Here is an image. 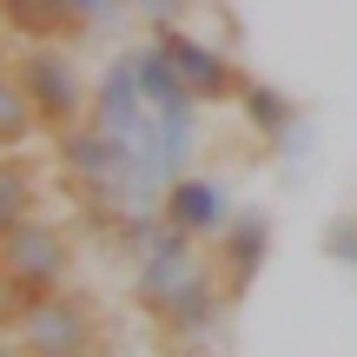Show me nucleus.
I'll return each instance as SVG.
<instances>
[{
	"label": "nucleus",
	"instance_id": "obj_1",
	"mask_svg": "<svg viewBox=\"0 0 357 357\" xmlns=\"http://www.w3.org/2000/svg\"><path fill=\"white\" fill-rule=\"evenodd\" d=\"M13 73H20V93H26V106H33V119H40V132L47 139H60L66 126H79V119L93 113V79L79 73V60L66 47H26L20 60H13Z\"/></svg>",
	"mask_w": 357,
	"mask_h": 357
},
{
	"label": "nucleus",
	"instance_id": "obj_2",
	"mask_svg": "<svg viewBox=\"0 0 357 357\" xmlns=\"http://www.w3.org/2000/svg\"><path fill=\"white\" fill-rule=\"evenodd\" d=\"M13 344L26 357H66V351H86L100 344V305H93L86 291H73V284H60V291H33L20 305V318H13Z\"/></svg>",
	"mask_w": 357,
	"mask_h": 357
},
{
	"label": "nucleus",
	"instance_id": "obj_3",
	"mask_svg": "<svg viewBox=\"0 0 357 357\" xmlns=\"http://www.w3.org/2000/svg\"><path fill=\"white\" fill-rule=\"evenodd\" d=\"M0 265H7V278L20 284L26 298L33 291H60V284L73 278V265H79V245H73L66 225H53L47 212H33V218H20V225L0 238Z\"/></svg>",
	"mask_w": 357,
	"mask_h": 357
},
{
	"label": "nucleus",
	"instance_id": "obj_4",
	"mask_svg": "<svg viewBox=\"0 0 357 357\" xmlns=\"http://www.w3.org/2000/svg\"><path fill=\"white\" fill-rule=\"evenodd\" d=\"M146 40H153V47L178 66V79L199 93V106H238V93H245V79H252V73H245L225 47L199 40L192 26H153Z\"/></svg>",
	"mask_w": 357,
	"mask_h": 357
},
{
	"label": "nucleus",
	"instance_id": "obj_5",
	"mask_svg": "<svg viewBox=\"0 0 357 357\" xmlns=\"http://www.w3.org/2000/svg\"><path fill=\"white\" fill-rule=\"evenodd\" d=\"M265 265H271V218L258 205H238L231 225L212 238V278L231 305H245L258 291V278H265Z\"/></svg>",
	"mask_w": 357,
	"mask_h": 357
},
{
	"label": "nucleus",
	"instance_id": "obj_6",
	"mask_svg": "<svg viewBox=\"0 0 357 357\" xmlns=\"http://www.w3.org/2000/svg\"><path fill=\"white\" fill-rule=\"evenodd\" d=\"M225 311H231V298L218 291V278H212V252H205V265L192 271V278L178 284L172 298H159L146 318H153L159 331L172 337V344H185V351H192V344H205V337L218 331V318H225Z\"/></svg>",
	"mask_w": 357,
	"mask_h": 357
},
{
	"label": "nucleus",
	"instance_id": "obj_7",
	"mask_svg": "<svg viewBox=\"0 0 357 357\" xmlns=\"http://www.w3.org/2000/svg\"><path fill=\"white\" fill-rule=\"evenodd\" d=\"M231 185L225 178H212V172H178L166 192H159V218H166L172 231H185V238H199V245H212L218 231L231 225Z\"/></svg>",
	"mask_w": 357,
	"mask_h": 357
},
{
	"label": "nucleus",
	"instance_id": "obj_8",
	"mask_svg": "<svg viewBox=\"0 0 357 357\" xmlns=\"http://www.w3.org/2000/svg\"><path fill=\"white\" fill-rule=\"evenodd\" d=\"M93 126L119 132V139H139L146 126H153V113H146V93H139V66H132V47L113 53V66H106L100 79H93Z\"/></svg>",
	"mask_w": 357,
	"mask_h": 357
},
{
	"label": "nucleus",
	"instance_id": "obj_9",
	"mask_svg": "<svg viewBox=\"0 0 357 357\" xmlns=\"http://www.w3.org/2000/svg\"><path fill=\"white\" fill-rule=\"evenodd\" d=\"M132 66H139L146 113H153V119H166V126H192V132H199V113H205V106H199V93L178 79V66L153 47V40H146V47H132Z\"/></svg>",
	"mask_w": 357,
	"mask_h": 357
},
{
	"label": "nucleus",
	"instance_id": "obj_10",
	"mask_svg": "<svg viewBox=\"0 0 357 357\" xmlns=\"http://www.w3.org/2000/svg\"><path fill=\"white\" fill-rule=\"evenodd\" d=\"M238 113H245V126H252L265 146H291V132H298V106H291V93H278L271 79H245Z\"/></svg>",
	"mask_w": 357,
	"mask_h": 357
},
{
	"label": "nucleus",
	"instance_id": "obj_11",
	"mask_svg": "<svg viewBox=\"0 0 357 357\" xmlns=\"http://www.w3.org/2000/svg\"><path fill=\"white\" fill-rule=\"evenodd\" d=\"M33 212H40V159L26 146L20 153H0V238Z\"/></svg>",
	"mask_w": 357,
	"mask_h": 357
},
{
	"label": "nucleus",
	"instance_id": "obj_12",
	"mask_svg": "<svg viewBox=\"0 0 357 357\" xmlns=\"http://www.w3.org/2000/svg\"><path fill=\"white\" fill-rule=\"evenodd\" d=\"M0 20H7V33H13V40H26V47H47V40H66L60 0H0Z\"/></svg>",
	"mask_w": 357,
	"mask_h": 357
},
{
	"label": "nucleus",
	"instance_id": "obj_13",
	"mask_svg": "<svg viewBox=\"0 0 357 357\" xmlns=\"http://www.w3.org/2000/svg\"><path fill=\"white\" fill-rule=\"evenodd\" d=\"M33 132H40V119L20 93V73H13V60H0V153H20Z\"/></svg>",
	"mask_w": 357,
	"mask_h": 357
},
{
	"label": "nucleus",
	"instance_id": "obj_14",
	"mask_svg": "<svg viewBox=\"0 0 357 357\" xmlns=\"http://www.w3.org/2000/svg\"><path fill=\"white\" fill-rule=\"evenodd\" d=\"M60 20H66V40H100L113 26L132 20L126 0H60Z\"/></svg>",
	"mask_w": 357,
	"mask_h": 357
},
{
	"label": "nucleus",
	"instance_id": "obj_15",
	"mask_svg": "<svg viewBox=\"0 0 357 357\" xmlns=\"http://www.w3.org/2000/svg\"><path fill=\"white\" fill-rule=\"evenodd\" d=\"M126 7H132V20L153 33V26H185L199 0H126Z\"/></svg>",
	"mask_w": 357,
	"mask_h": 357
},
{
	"label": "nucleus",
	"instance_id": "obj_16",
	"mask_svg": "<svg viewBox=\"0 0 357 357\" xmlns=\"http://www.w3.org/2000/svg\"><path fill=\"white\" fill-rule=\"evenodd\" d=\"M324 252H331V258H344V265H357V212L331 218V231H324Z\"/></svg>",
	"mask_w": 357,
	"mask_h": 357
},
{
	"label": "nucleus",
	"instance_id": "obj_17",
	"mask_svg": "<svg viewBox=\"0 0 357 357\" xmlns=\"http://www.w3.org/2000/svg\"><path fill=\"white\" fill-rule=\"evenodd\" d=\"M20 305H26V291L7 278V265H0V331H13V318H20Z\"/></svg>",
	"mask_w": 357,
	"mask_h": 357
},
{
	"label": "nucleus",
	"instance_id": "obj_18",
	"mask_svg": "<svg viewBox=\"0 0 357 357\" xmlns=\"http://www.w3.org/2000/svg\"><path fill=\"white\" fill-rule=\"evenodd\" d=\"M0 357H26V351H20V344H13V337H7V331H0Z\"/></svg>",
	"mask_w": 357,
	"mask_h": 357
},
{
	"label": "nucleus",
	"instance_id": "obj_19",
	"mask_svg": "<svg viewBox=\"0 0 357 357\" xmlns=\"http://www.w3.org/2000/svg\"><path fill=\"white\" fill-rule=\"evenodd\" d=\"M66 357H113V351H106V344H86V351H66Z\"/></svg>",
	"mask_w": 357,
	"mask_h": 357
},
{
	"label": "nucleus",
	"instance_id": "obj_20",
	"mask_svg": "<svg viewBox=\"0 0 357 357\" xmlns=\"http://www.w3.org/2000/svg\"><path fill=\"white\" fill-rule=\"evenodd\" d=\"M0 40H7V20H0Z\"/></svg>",
	"mask_w": 357,
	"mask_h": 357
}]
</instances>
